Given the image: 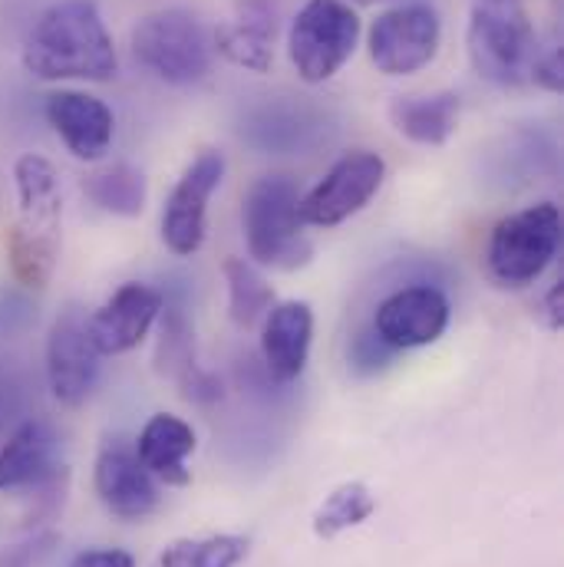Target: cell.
<instances>
[{
  "instance_id": "obj_1",
  "label": "cell",
  "mask_w": 564,
  "mask_h": 567,
  "mask_svg": "<svg viewBox=\"0 0 564 567\" xmlns=\"http://www.w3.org/2000/svg\"><path fill=\"white\" fill-rule=\"evenodd\" d=\"M23 66L37 80H90L116 76V47L96 0L53 3L23 43Z\"/></svg>"
},
{
  "instance_id": "obj_2",
  "label": "cell",
  "mask_w": 564,
  "mask_h": 567,
  "mask_svg": "<svg viewBox=\"0 0 564 567\" xmlns=\"http://www.w3.org/2000/svg\"><path fill=\"white\" fill-rule=\"evenodd\" d=\"M17 218L7 235V255L17 281L43 287L50 281L63 241V195L60 175L43 155H20L13 165Z\"/></svg>"
},
{
  "instance_id": "obj_3",
  "label": "cell",
  "mask_w": 564,
  "mask_h": 567,
  "mask_svg": "<svg viewBox=\"0 0 564 567\" xmlns=\"http://www.w3.org/2000/svg\"><path fill=\"white\" fill-rule=\"evenodd\" d=\"M465 43L482 80L495 86L529 83L539 47L522 0H475Z\"/></svg>"
},
{
  "instance_id": "obj_4",
  "label": "cell",
  "mask_w": 564,
  "mask_h": 567,
  "mask_svg": "<svg viewBox=\"0 0 564 567\" xmlns=\"http://www.w3.org/2000/svg\"><path fill=\"white\" fill-rule=\"evenodd\" d=\"M297 205H300V195L287 175L258 178L248 188L242 221H245L248 251L258 265L278 268V271H294V268H304L310 261L314 245L304 235V221H300Z\"/></svg>"
},
{
  "instance_id": "obj_5",
  "label": "cell",
  "mask_w": 564,
  "mask_h": 567,
  "mask_svg": "<svg viewBox=\"0 0 564 567\" xmlns=\"http://www.w3.org/2000/svg\"><path fill=\"white\" fill-rule=\"evenodd\" d=\"M133 53L148 73L172 86H192L212 70V40L202 20L182 7L155 10L140 20Z\"/></svg>"
},
{
  "instance_id": "obj_6",
  "label": "cell",
  "mask_w": 564,
  "mask_h": 567,
  "mask_svg": "<svg viewBox=\"0 0 564 567\" xmlns=\"http://www.w3.org/2000/svg\"><path fill=\"white\" fill-rule=\"evenodd\" d=\"M360 40V17L347 0H307L287 37L290 63L304 83H327L343 70Z\"/></svg>"
},
{
  "instance_id": "obj_7",
  "label": "cell",
  "mask_w": 564,
  "mask_h": 567,
  "mask_svg": "<svg viewBox=\"0 0 564 567\" xmlns=\"http://www.w3.org/2000/svg\"><path fill=\"white\" fill-rule=\"evenodd\" d=\"M562 248V212L552 202L502 218L489 238V271L505 287H525L555 261Z\"/></svg>"
},
{
  "instance_id": "obj_8",
  "label": "cell",
  "mask_w": 564,
  "mask_h": 567,
  "mask_svg": "<svg viewBox=\"0 0 564 567\" xmlns=\"http://www.w3.org/2000/svg\"><path fill=\"white\" fill-rule=\"evenodd\" d=\"M439 13L417 0L383 10L370 27V60L387 76H410L420 73L435 60L439 50Z\"/></svg>"
},
{
  "instance_id": "obj_9",
  "label": "cell",
  "mask_w": 564,
  "mask_h": 567,
  "mask_svg": "<svg viewBox=\"0 0 564 567\" xmlns=\"http://www.w3.org/2000/svg\"><path fill=\"white\" fill-rule=\"evenodd\" d=\"M387 162L377 152H350L300 198V221L314 228H334L357 215L383 185Z\"/></svg>"
},
{
  "instance_id": "obj_10",
  "label": "cell",
  "mask_w": 564,
  "mask_h": 567,
  "mask_svg": "<svg viewBox=\"0 0 564 567\" xmlns=\"http://www.w3.org/2000/svg\"><path fill=\"white\" fill-rule=\"evenodd\" d=\"M225 175V155L222 152H202L178 185L172 188L165 208H162V241L172 255L188 258L205 241V215L215 188Z\"/></svg>"
},
{
  "instance_id": "obj_11",
  "label": "cell",
  "mask_w": 564,
  "mask_h": 567,
  "mask_svg": "<svg viewBox=\"0 0 564 567\" xmlns=\"http://www.w3.org/2000/svg\"><path fill=\"white\" fill-rule=\"evenodd\" d=\"M47 377L50 390L63 406H80L90 400L100 380V353L86 337V320L80 310H66L57 317L47 343Z\"/></svg>"
},
{
  "instance_id": "obj_12",
  "label": "cell",
  "mask_w": 564,
  "mask_h": 567,
  "mask_svg": "<svg viewBox=\"0 0 564 567\" xmlns=\"http://www.w3.org/2000/svg\"><path fill=\"white\" fill-rule=\"evenodd\" d=\"M370 327L397 353L429 347L449 327V297L439 287H429V284L403 287V290L390 293L377 307V317H373Z\"/></svg>"
},
{
  "instance_id": "obj_13",
  "label": "cell",
  "mask_w": 564,
  "mask_h": 567,
  "mask_svg": "<svg viewBox=\"0 0 564 567\" xmlns=\"http://www.w3.org/2000/svg\"><path fill=\"white\" fill-rule=\"evenodd\" d=\"M96 495L126 522H140L158 508V485L126 439H110L96 458Z\"/></svg>"
},
{
  "instance_id": "obj_14",
  "label": "cell",
  "mask_w": 564,
  "mask_h": 567,
  "mask_svg": "<svg viewBox=\"0 0 564 567\" xmlns=\"http://www.w3.org/2000/svg\"><path fill=\"white\" fill-rule=\"evenodd\" d=\"M162 310V293L148 284H123L90 320L86 337L100 357H116L140 347Z\"/></svg>"
},
{
  "instance_id": "obj_15",
  "label": "cell",
  "mask_w": 564,
  "mask_h": 567,
  "mask_svg": "<svg viewBox=\"0 0 564 567\" xmlns=\"http://www.w3.org/2000/svg\"><path fill=\"white\" fill-rule=\"evenodd\" d=\"M47 123L83 162H100L110 152L116 133L113 110L103 100L76 90H60L47 96Z\"/></svg>"
},
{
  "instance_id": "obj_16",
  "label": "cell",
  "mask_w": 564,
  "mask_h": 567,
  "mask_svg": "<svg viewBox=\"0 0 564 567\" xmlns=\"http://www.w3.org/2000/svg\"><path fill=\"white\" fill-rule=\"evenodd\" d=\"M275 33L278 10L271 0H245L228 23L218 27L215 47L218 53L252 73H268L275 63Z\"/></svg>"
},
{
  "instance_id": "obj_17",
  "label": "cell",
  "mask_w": 564,
  "mask_h": 567,
  "mask_svg": "<svg viewBox=\"0 0 564 567\" xmlns=\"http://www.w3.org/2000/svg\"><path fill=\"white\" fill-rule=\"evenodd\" d=\"M60 468V439L43 420L23 423L0 452V488H33L57 475Z\"/></svg>"
},
{
  "instance_id": "obj_18",
  "label": "cell",
  "mask_w": 564,
  "mask_h": 567,
  "mask_svg": "<svg viewBox=\"0 0 564 567\" xmlns=\"http://www.w3.org/2000/svg\"><path fill=\"white\" fill-rule=\"evenodd\" d=\"M314 337V313L304 300H287L268 310L262 353L265 367L278 383H290L300 377Z\"/></svg>"
},
{
  "instance_id": "obj_19",
  "label": "cell",
  "mask_w": 564,
  "mask_h": 567,
  "mask_svg": "<svg viewBox=\"0 0 564 567\" xmlns=\"http://www.w3.org/2000/svg\"><path fill=\"white\" fill-rule=\"evenodd\" d=\"M195 452V432L192 425L172 413H158L142 425L136 439V455L148 468L152 478L165 485H188L185 458Z\"/></svg>"
},
{
  "instance_id": "obj_20",
  "label": "cell",
  "mask_w": 564,
  "mask_h": 567,
  "mask_svg": "<svg viewBox=\"0 0 564 567\" xmlns=\"http://www.w3.org/2000/svg\"><path fill=\"white\" fill-rule=\"evenodd\" d=\"M393 126L407 140L420 145H442L455 133L459 123V96L455 93H435V96H400L390 106Z\"/></svg>"
},
{
  "instance_id": "obj_21",
  "label": "cell",
  "mask_w": 564,
  "mask_h": 567,
  "mask_svg": "<svg viewBox=\"0 0 564 567\" xmlns=\"http://www.w3.org/2000/svg\"><path fill=\"white\" fill-rule=\"evenodd\" d=\"M225 281H228V310L238 327H255L275 303V290L245 258L225 261Z\"/></svg>"
},
{
  "instance_id": "obj_22",
  "label": "cell",
  "mask_w": 564,
  "mask_h": 567,
  "mask_svg": "<svg viewBox=\"0 0 564 567\" xmlns=\"http://www.w3.org/2000/svg\"><path fill=\"white\" fill-rule=\"evenodd\" d=\"M86 195L113 215L133 218L145 208V175L133 165H113L86 182Z\"/></svg>"
},
{
  "instance_id": "obj_23",
  "label": "cell",
  "mask_w": 564,
  "mask_h": 567,
  "mask_svg": "<svg viewBox=\"0 0 564 567\" xmlns=\"http://www.w3.org/2000/svg\"><path fill=\"white\" fill-rule=\"evenodd\" d=\"M373 508H377V498L370 495L367 485H360V482L340 485V488L317 508V515H314V532H317L320 538H334V535H340V532H347V528L363 525V522L373 515Z\"/></svg>"
},
{
  "instance_id": "obj_24",
  "label": "cell",
  "mask_w": 564,
  "mask_h": 567,
  "mask_svg": "<svg viewBox=\"0 0 564 567\" xmlns=\"http://www.w3.org/2000/svg\"><path fill=\"white\" fill-rule=\"evenodd\" d=\"M248 555V542L238 535H215L195 542H175L162 551V567H238Z\"/></svg>"
},
{
  "instance_id": "obj_25",
  "label": "cell",
  "mask_w": 564,
  "mask_h": 567,
  "mask_svg": "<svg viewBox=\"0 0 564 567\" xmlns=\"http://www.w3.org/2000/svg\"><path fill=\"white\" fill-rule=\"evenodd\" d=\"M393 353L397 350L387 347L373 327L357 330V337L350 340V363H353L357 373H377V370H383L393 360Z\"/></svg>"
},
{
  "instance_id": "obj_26",
  "label": "cell",
  "mask_w": 564,
  "mask_h": 567,
  "mask_svg": "<svg viewBox=\"0 0 564 567\" xmlns=\"http://www.w3.org/2000/svg\"><path fill=\"white\" fill-rule=\"evenodd\" d=\"M529 80H535L539 86H545V90H552V93H558L564 83L562 76V50H548V53H539L535 56V63H532V76Z\"/></svg>"
},
{
  "instance_id": "obj_27",
  "label": "cell",
  "mask_w": 564,
  "mask_h": 567,
  "mask_svg": "<svg viewBox=\"0 0 564 567\" xmlns=\"http://www.w3.org/2000/svg\"><path fill=\"white\" fill-rule=\"evenodd\" d=\"M70 567H136V561L120 548H96V551H80Z\"/></svg>"
},
{
  "instance_id": "obj_28",
  "label": "cell",
  "mask_w": 564,
  "mask_h": 567,
  "mask_svg": "<svg viewBox=\"0 0 564 567\" xmlns=\"http://www.w3.org/2000/svg\"><path fill=\"white\" fill-rule=\"evenodd\" d=\"M562 297H564L562 281L555 284V287L548 290V297H545V313H548V323H552L555 330H562V320H564V313H562Z\"/></svg>"
},
{
  "instance_id": "obj_29",
  "label": "cell",
  "mask_w": 564,
  "mask_h": 567,
  "mask_svg": "<svg viewBox=\"0 0 564 567\" xmlns=\"http://www.w3.org/2000/svg\"><path fill=\"white\" fill-rule=\"evenodd\" d=\"M360 3H377V0H360Z\"/></svg>"
}]
</instances>
